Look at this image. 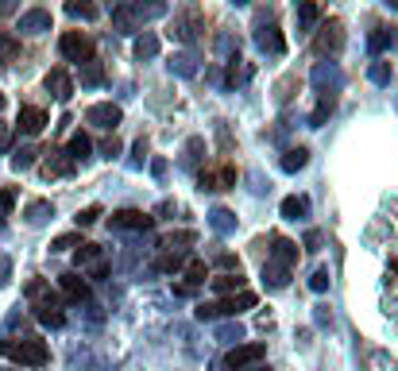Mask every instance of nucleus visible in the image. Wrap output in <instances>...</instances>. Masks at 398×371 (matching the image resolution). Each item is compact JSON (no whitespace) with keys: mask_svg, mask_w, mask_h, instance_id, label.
Here are the masks:
<instances>
[{"mask_svg":"<svg viewBox=\"0 0 398 371\" xmlns=\"http://www.w3.org/2000/svg\"><path fill=\"white\" fill-rule=\"evenodd\" d=\"M387 4H390V8H398V0H387Z\"/></svg>","mask_w":398,"mask_h":371,"instance_id":"52","label":"nucleus"},{"mask_svg":"<svg viewBox=\"0 0 398 371\" xmlns=\"http://www.w3.org/2000/svg\"><path fill=\"white\" fill-rule=\"evenodd\" d=\"M112 20H117V28L124 31V35H132V31L139 28V20L132 16V8H117V16H112Z\"/></svg>","mask_w":398,"mask_h":371,"instance_id":"36","label":"nucleus"},{"mask_svg":"<svg viewBox=\"0 0 398 371\" xmlns=\"http://www.w3.org/2000/svg\"><path fill=\"white\" fill-rule=\"evenodd\" d=\"M35 317H39L43 325H50V329H59V325L66 321V317H62V310H59V305H54V310H39V313H35Z\"/></svg>","mask_w":398,"mask_h":371,"instance_id":"42","label":"nucleus"},{"mask_svg":"<svg viewBox=\"0 0 398 371\" xmlns=\"http://www.w3.org/2000/svg\"><path fill=\"white\" fill-rule=\"evenodd\" d=\"M0 108H4V93H0Z\"/></svg>","mask_w":398,"mask_h":371,"instance_id":"53","label":"nucleus"},{"mask_svg":"<svg viewBox=\"0 0 398 371\" xmlns=\"http://www.w3.org/2000/svg\"><path fill=\"white\" fill-rule=\"evenodd\" d=\"M271 263L294 267V263H298V244H294V240H286V236H275V252H271Z\"/></svg>","mask_w":398,"mask_h":371,"instance_id":"19","label":"nucleus"},{"mask_svg":"<svg viewBox=\"0 0 398 371\" xmlns=\"http://www.w3.org/2000/svg\"><path fill=\"white\" fill-rule=\"evenodd\" d=\"M209 283H213L217 294H236V290H243V274L240 271H224V274H217V279H209Z\"/></svg>","mask_w":398,"mask_h":371,"instance_id":"24","label":"nucleus"},{"mask_svg":"<svg viewBox=\"0 0 398 371\" xmlns=\"http://www.w3.org/2000/svg\"><path fill=\"white\" fill-rule=\"evenodd\" d=\"M170 70H178L182 78H194V74H197V66H194V59H190V54H178V59H170Z\"/></svg>","mask_w":398,"mask_h":371,"instance_id":"39","label":"nucleus"},{"mask_svg":"<svg viewBox=\"0 0 398 371\" xmlns=\"http://www.w3.org/2000/svg\"><path fill=\"white\" fill-rule=\"evenodd\" d=\"M217 263H221L224 271H240V259H236V255H228V252H224L221 259H217Z\"/></svg>","mask_w":398,"mask_h":371,"instance_id":"45","label":"nucleus"},{"mask_svg":"<svg viewBox=\"0 0 398 371\" xmlns=\"http://www.w3.org/2000/svg\"><path fill=\"white\" fill-rule=\"evenodd\" d=\"M263 283L271 286V290H282V286L290 283V267H282V263H267V267H263Z\"/></svg>","mask_w":398,"mask_h":371,"instance_id":"25","label":"nucleus"},{"mask_svg":"<svg viewBox=\"0 0 398 371\" xmlns=\"http://www.w3.org/2000/svg\"><path fill=\"white\" fill-rule=\"evenodd\" d=\"M337 108V93H321V101H317V108H313V117H310V124L313 128H321L325 120H329V112Z\"/></svg>","mask_w":398,"mask_h":371,"instance_id":"30","label":"nucleus"},{"mask_svg":"<svg viewBox=\"0 0 398 371\" xmlns=\"http://www.w3.org/2000/svg\"><path fill=\"white\" fill-rule=\"evenodd\" d=\"M89 151H93L89 136H86V132H74V136H70V143H66V155L74 159V163H81V159H89Z\"/></svg>","mask_w":398,"mask_h":371,"instance_id":"28","label":"nucleus"},{"mask_svg":"<svg viewBox=\"0 0 398 371\" xmlns=\"http://www.w3.org/2000/svg\"><path fill=\"white\" fill-rule=\"evenodd\" d=\"M240 337H243L240 325H228V329H221V341H240Z\"/></svg>","mask_w":398,"mask_h":371,"instance_id":"46","label":"nucleus"},{"mask_svg":"<svg viewBox=\"0 0 398 371\" xmlns=\"http://www.w3.org/2000/svg\"><path fill=\"white\" fill-rule=\"evenodd\" d=\"M263 356H267V344L252 341V344H236L224 363H228V371H240V368H252V363H263Z\"/></svg>","mask_w":398,"mask_h":371,"instance_id":"7","label":"nucleus"},{"mask_svg":"<svg viewBox=\"0 0 398 371\" xmlns=\"http://www.w3.org/2000/svg\"><path fill=\"white\" fill-rule=\"evenodd\" d=\"M23 217H28V225H47L50 217H54V205H50V201H31V205L23 209Z\"/></svg>","mask_w":398,"mask_h":371,"instance_id":"29","label":"nucleus"},{"mask_svg":"<svg viewBox=\"0 0 398 371\" xmlns=\"http://www.w3.org/2000/svg\"><path fill=\"white\" fill-rule=\"evenodd\" d=\"M310 290H313V294H325V290H329V267H317V271H313Z\"/></svg>","mask_w":398,"mask_h":371,"instance_id":"40","label":"nucleus"},{"mask_svg":"<svg viewBox=\"0 0 398 371\" xmlns=\"http://www.w3.org/2000/svg\"><path fill=\"white\" fill-rule=\"evenodd\" d=\"M232 4H236V8H243V4H248V0H232Z\"/></svg>","mask_w":398,"mask_h":371,"instance_id":"51","label":"nucleus"},{"mask_svg":"<svg viewBox=\"0 0 398 371\" xmlns=\"http://www.w3.org/2000/svg\"><path fill=\"white\" fill-rule=\"evenodd\" d=\"M59 290H62V298L66 302H86L89 298V283H86V274H78V271H66L59 279Z\"/></svg>","mask_w":398,"mask_h":371,"instance_id":"13","label":"nucleus"},{"mask_svg":"<svg viewBox=\"0 0 398 371\" xmlns=\"http://www.w3.org/2000/svg\"><path fill=\"white\" fill-rule=\"evenodd\" d=\"M0 352H4L8 360L23 363V368H43V363L50 360L47 341H39V337H23L20 344H16V341H4V344H0Z\"/></svg>","mask_w":398,"mask_h":371,"instance_id":"2","label":"nucleus"},{"mask_svg":"<svg viewBox=\"0 0 398 371\" xmlns=\"http://www.w3.org/2000/svg\"><path fill=\"white\" fill-rule=\"evenodd\" d=\"M12 205H16V190H8V186H4V190H0V221L12 213Z\"/></svg>","mask_w":398,"mask_h":371,"instance_id":"44","label":"nucleus"},{"mask_svg":"<svg viewBox=\"0 0 398 371\" xmlns=\"http://www.w3.org/2000/svg\"><path fill=\"white\" fill-rule=\"evenodd\" d=\"M197 28H201V16H197V12H186V16H175L170 35H175L178 43H194L197 39Z\"/></svg>","mask_w":398,"mask_h":371,"instance_id":"14","label":"nucleus"},{"mask_svg":"<svg viewBox=\"0 0 398 371\" xmlns=\"http://www.w3.org/2000/svg\"><path fill=\"white\" fill-rule=\"evenodd\" d=\"M74 248H81V232H66V236H59V240L50 244V252H74Z\"/></svg>","mask_w":398,"mask_h":371,"instance_id":"38","label":"nucleus"},{"mask_svg":"<svg viewBox=\"0 0 398 371\" xmlns=\"http://www.w3.org/2000/svg\"><path fill=\"white\" fill-rule=\"evenodd\" d=\"M101 221V205H86L78 213V228H89V225H97Z\"/></svg>","mask_w":398,"mask_h":371,"instance_id":"41","label":"nucleus"},{"mask_svg":"<svg viewBox=\"0 0 398 371\" xmlns=\"http://www.w3.org/2000/svg\"><path fill=\"white\" fill-rule=\"evenodd\" d=\"M294 20H298V31H313L321 23V4L317 0H298L294 4Z\"/></svg>","mask_w":398,"mask_h":371,"instance_id":"16","label":"nucleus"},{"mask_svg":"<svg viewBox=\"0 0 398 371\" xmlns=\"http://www.w3.org/2000/svg\"><path fill=\"white\" fill-rule=\"evenodd\" d=\"M20 31H31V35H39V31H50V12L47 8H31L20 16Z\"/></svg>","mask_w":398,"mask_h":371,"instance_id":"20","label":"nucleus"},{"mask_svg":"<svg viewBox=\"0 0 398 371\" xmlns=\"http://www.w3.org/2000/svg\"><path fill=\"white\" fill-rule=\"evenodd\" d=\"M74 259H78V274H89V279H105L108 274V259L101 255L97 244H81Z\"/></svg>","mask_w":398,"mask_h":371,"instance_id":"6","label":"nucleus"},{"mask_svg":"<svg viewBox=\"0 0 398 371\" xmlns=\"http://www.w3.org/2000/svg\"><path fill=\"white\" fill-rule=\"evenodd\" d=\"M136 54H139V59H155V54H159V35L143 31V35L136 39Z\"/></svg>","mask_w":398,"mask_h":371,"instance_id":"33","label":"nucleus"},{"mask_svg":"<svg viewBox=\"0 0 398 371\" xmlns=\"http://www.w3.org/2000/svg\"><path fill=\"white\" fill-rule=\"evenodd\" d=\"M151 225H155V217L143 209H117L108 217V228H117V232H147Z\"/></svg>","mask_w":398,"mask_h":371,"instance_id":"5","label":"nucleus"},{"mask_svg":"<svg viewBox=\"0 0 398 371\" xmlns=\"http://www.w3.org/2000/svg\"><path fill=\"white\" fill-rule=\"evenodd\" d=\"M43 174L47 178H70L74 174V159H70L66 151H50V155L43 159Z\"/></svg>","mask_w":398,"mask_h":371,"instance_id":"17","label":"nucleus"},{"mask_svg":"<svg viewBox=\"0 0 398 371\" xmlns=\"http://www.w3.org/2000/svg\"><path fill=\"white\" fill-rule=\"evenodd\" d=\"M16 12V0H0V16H12Z\"/></svg>","mask_w":398,"mask_h":371,"instance_id":"48","label":"nucleus"},{"mask_svg":"<svg viewBox=\"0 0 398 371\" xmlns=\"http://www.w3.org/2000/svg\"><path fill=\"white\" fill-rule=\"evenodd\" d=\"M23 294H28L31 310H54L59 305V294L50 290V283H43V279H28V286H23Z\"/></svg>","mask_w":398,"mask_h":371,"instance_id":"8","label":"nucleus"},{"mask_svg":"<svg viewBox=\"0 0 398 371\" xmlns=\"http://www.w3.org/2000/svg\"><path fill=\"white\" fill-rule=\"evenodd\" d=\"M368 78L375 81V86H390V81H395V70H390V62L379 59V62H371V66H368Z\"/></svg>","mask_w":398,"mask_h":371,"instance_id":"32","label":"nucleus"},{"mask_svg":"<svg viewBox=\"0 0 398 371\" xmlns=\"http://www.w3.org/2000/svg\"><path fill=\"white\" fill-rule=\"evenodd\" d=\"M43 86H47V93H50L54 101H70V93H74V81H70L66 70H50Z\"/></svg>","mask_w":398,"mask_h":371,"instance_id":"18","label":"nucleus"},{"mask_svg":"<svg viewBox=\"0 0 398 371\" xmlns=\"http://www.w3.org/2000/svg\"><path fill=\"white\" fill-rule=\"evenodd\" d=\"M182 279H186V283H175V294H178V298H190V294H194L197 286L209 279V267H205V259H190V263H186V271H182Z\"/></svg>","mask_w":398,"mask_h":371,"instance_id":"11","label":"nucleus"},{"mask_svg":"<svg viewBox=\"0 0 398 371\" xmlns=\"http://www.w3.org/2000/svg\"><path fill=\"white\" fill-rule=\"evenodd\" d=\"M197 236L194 232H178V236H163V252H186V244H194Z\"/></svg>","mask_w":398,"mask_h":371,"instance_id":"34","label":"nucleus"},{"mask_svg":"<svg viewBox=\"0 0 398 371\" xmlns=\"http://www.w3.org/2000/svg\"><path fill=\"white\" fill-rule=\"evenodd\" d=\"M59 50H62V59H66V62H89L93 54H97L93 39H89V35H81V31H62Z\"/></svg>","mask_w":398,"mask_h":371,"instance_id":"3","label":"nucleus"},{"mask_svg":"<svg viewBox=\"0 0 398 371\" xmlns=\"http://www.w3.org/2000/svg\"><path fill=\"white\" fill-rule=\"evenodd\" d=\"M255 298L252 290H236V294H224V298H217V302H201L197 305V317L201 321H213V317H236V313L243 310H255Z\"/></svg>","mask_w":398,"mask_h":371,"instance_id":"1","label":"nucleus"},{"mask_svg":"<svg viewBox=\"0 0 398 371\" xmlns=\"http://www.w3.org/2000/svg\"><path fill=\"white\" fill-rule=\"evenodd\" d=\"M35 155H39L35 147H20V151L12 155V170H28V166L35 163Z\"/></svg>","mask_w":398,"mask_h":371,"instance_id":"37","label":"nucleus"},{"mask_svg":"<svg viewBox=\"0 0 398 371\" xmlns=\"http://www.w3.org/2000/svg\"><path fill=\"white\" fill-rule=\"evenodd\" d=\"M163 12H166L163 0H132V16H136L139 23H143V20H155V16H163Z\"/></svg>","mask_w":398,"mask_h":371,"instance_id":"23","label":"nucleus"},{"mask_svg":"<svg viewBox=\"0 0 398 371\" xmlns=\"http://www.w3.org/2000/svg\"><path fill=\"white\" fill-rule=\"evenodd\" d=\"M255 43H259V50H267V54H282V50H286V39L279 35L275 23H259V28H255Z\"/></svg>","mask_w":398,"mask_h":371,"instance_id":"15","label":"nucleus"},{"mask_svg":"<svg viewBox=\"0 0 398 371\" xmlns=\"http://www.w3.org/2000/svg\"><path fill=\"white\" fill-rule=\"evenodd\" d=\"M306 248H310V252H317V248H321V232H306Z\"/></svg>","mask_w":398,"mask_h":371,"instance_id":"47","label":"nucleus"},{"mask_svg":"<svg viewBox=\"0 0 398 371\" xmlns=\"http://www.w3.org/2000/svg\"><path fill=\"white\" fill-rule=\"evenodd\" d=\"M240 371H267L263 363H252V368H240Z\"/></svg>","mask_w":398,"mask_h":371,"instance_id":"50","label":"nucleus"},{"mask_svg":"<svg viewBox=\"0 0 398 371\" xmlns=\"http://www.w3.org/2000/svg\"><path fill=\"white\" fill-rule=\"evenodd\" d=\"M344 47V23L340 20H325L317 23V35H313V50L317 54H340Z\"/></svg>","mask_w":398,"mask_h":371,"instance_id":"4","label":"nucleus"},{"mask_svg":"<svg viewBox=\"0 0 398 371\" xmlns=\"http://www.w3.org/2000/svg\"><path fill=\"white\" fill-rule=\"evenodd\" d=\"M232 225H236V221H232L228 209H213V228H217V232H228Z\"/></svg>","mask_w":398,"mask_h":371,"instance_id":"43","label":"nucleus"},{"mask_svg":"<svg viewBox=\"0 0 398 371\" xmlns=\"http://www.w3.org/2000/svg\"><path fill=\"white\" fill-rule=\"evenodd\" d=\"M47 124H50V117L43 112L39 105H23V108H20V117H16V128H20L23 136H39Z\"/></svg>","mask_w":398,"mask_h":371,"instance_id":"12","label":"nucleus"},{"mask_svg":"<svg viewBox=\"0 0 398 371\" xmlns=\"http://www.w3.org/2000/svg\"><path fill=\"white\" fill-rule=\"evenodd\" d=\"M317 321H321V325H332V317H329V310H325V305H317Z\"/></svg>","mask_w":398,"mask_h":371,"instance_id":"49","label":"nucleus"},{"mask_svg":"<svg viewBox=\"0 0 398 371\" xmlns=\"http://www.w3.org/2000/svg\"><path fill=\"white\" fill-rule=\"evenodd\" d=\"M395 271H398V259H395Z\"/></svg>","mask_w":398,"mask_h":371,"instance_id":"54","label":"nucleus"},{"mask_svg":"<svg viewBox=\"0 0 398 371\" xmlns=\"http://www.w3.org/2000/svg\"><path fill=\"white\" fill-rule=\"evenodd\" d=\"M306 213H310V197L306 194H290L282 201V217H286V221H301Z\"/></svg>","mask_w":398,"mask_h":371,"instance_id":"22","label":"nucleus"},{"mask_svg":"<svg viewBox=\"0 0 398 371\" xmlns=\"http://www.w3.org/2000/svg\"><path fill=\"white\" fill-rule=\"evenodd\" d=\"M236 166L232 163H221V166H213V170H201V178H197V182H201V190H232L236 186Z\"/></svg>","mask_w":398,"mask_h":371,"instance_id":"10","label":"nucleus"},{"mask_svg":"<svg viewBox=\"0 0 398 371\" xmlns=\"http://www.w3.org/2000/svg\"><path fill=\"white\" fill-rule=\"evenodd\" d=\"M66 12L74 16V20H97L101 16L97 0H66Z\"/></svg>","mask_w":398,"mask_h":371,"instance_id":"26","label":"nucleus"},{"mask_svg":"<svg viewBox=\"0 0 398 371\" xmlns=\"http://www.w3.org/2000/svg\"><path fill=\"white\" fill-rule=\"evenodd\" d=\"M178 267H182V252H166L163 259H155L159 274H170V271H178Z\"/></svg>","mask_w":398,"mask_h":371,"instance_id":"35","label":"nucleus"},{"mask_svg":"<svg viewBox=\"0 0 398 371\" xmlns=\"http://www.w3.org/2000/svg\"><path fill=\"white\" fill-rule=\"evenodd\" d=\"M101 81H105V66L97 59L81 62V86H101Z\"/></svg>","mask_w":398,"mask_h":371,"instance_id":"31","label":"nucleus"},{"mask_svg":"<svg viewBox=\"0 0 398 371\" xmlns=\"http://www.w3.org/2000/svg\"><path fill=\"white\" fill-rule=\"evenodd\" d=\"M86 120H89V124L108 128V132H112V128L124 120V112H120V105H112V101H97V105H89V108H86Z\"/></svg>","mask_w":398,"mask_h":371,"instance_id":"9","label":"nucleus"},{"mask_svg":"<svg viewBox=\"0 0 398 371\" xmlns=\"http://www.w3.org/2000/svg\"><path fill=\"white\" fill-rule=\"evenodd\" d=\"M371 54H383V50L398 47V28H375V35L368 39Z\"/></svg>","mask_w":398,"mask_h":371,"instance_id":"21","label":"nucleus"},{"mask_svg":"<svg viewBox=\"0 0 398 371\" xmlns=\"http://www.w3.org/2000/svg\"><path fill=\"white\" fill-rule=\"evenodd\" d=\"M306 163H310V147H290V151L282 155V170H286V174H298Z\"/></svg>","mask_w":398,"mask_h":371,"instance_id":"27","label":"nucleus"}]
</instances>
